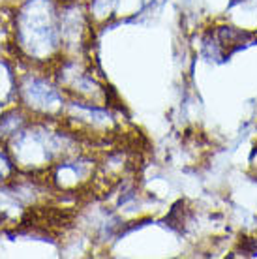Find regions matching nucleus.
I'll list each match as a JSON object with an SVG mask.
<instances>
[{"label": "nucleus", "instance_id": "obj_4", "mask_svg": "<svg viewBox=\"0 0 257 259\" xmlns=\"http://www.w3.org/2000/svg\"><path fill=\"white\" fill-rule=\"evenodd\" d=\"M8 173H10V162H8L6 158H4V154L0 152V179H4Z\"/></svg>", "mask_w": 257, "mask_h": 259}, {"label": "nucleus", "instance_id": "obj_2", "mask_svg": "<svg viewBox=\"0 0 257 259\" xmlns=\"http://www.w3.org/2000/svg\"><path fill=\"white\" fill-rule=\"evenodd\" d=\"M25 98L34 109H41V111H49L60 104L58 92L53 87H49L45 81H38V79L30 81L25 87Z\"/></svg>", "mask_w": 257, "mask_h": 259}, {"label": "nucleus", "instance_id": "obj_3", "mask_svg": "<svg viewBox=\"0 0 257 259\" xmlns=\"http://www.w3.org/2000/svg\"><path fill=\"white\" fill-rule=\"evenodd\" d=\"M13 91V79L10 70L6 68V64L0 62V102L6 100Z\"/></svg>", "mask_w": 257, "mask_h": 259}, {"label": "nucleus", "instance_id": "obj_1", "mask_svg": "<svg viewBox=\"0 0 257 259\" xmlns=\"http://www.w3.org/2000/svg\"><path fill=\"white\" fill-rule=\"evenodd\" d=\"M19 39L30 55L49 53L58 44V28L47 0H32L19 15Z\"/></svg>", "mask_w": 257, "mask_h": 259}]
</instances>
